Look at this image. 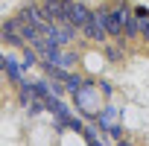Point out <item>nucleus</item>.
Segmentation results:
<instances>
[{
    "label": "nucleus",
    "mask_w": 149,
    "mask_h": 146,
    "mask_svg": "<svg viewBox=\"0 0 149 146\" xmlns=\"http://www.w3.org/2000/svg\"><path fill=\"white\" fill-rule=\"evenodd\" d=\"M76 102L82 105V111L88 117H100V88H94L91 82H85L76 91Z\"/></svg>",
    "instance_id": "obj_1"
},
{
    "label": "nucleus",
    "mask_w": 149,
    "mask_h": 146,
    "mask_svg": "<svg viewBox=\"0 0 149 146\" xmlns=\"http://www.w3.org/2000/svg\"><path fill=\"white\" fill-rule=\"evenodd\" d=\"M64 18H67V24H73L76 29H82L91 21V12L82 3H76V0H64Z\"/></svg>",
    "instance_id": "obj_2"
},
{
    "label": "nucleus",
    "mask_w": 149,
    "mask_h": 146,
    "mask_svg": "<svg viewBox=\"0 0 149 146\" xmlns=\"http://www.w3.org/2000/svg\"><path fill=\"white\" fill-rule=\"evenodd\" d=\"M79 32H82L88 41H105V38H108V32H105V26H102V21H100L97 12H91V21H88Z\"/></svg>",
    "instance_id": "obj_3"
},
{
    "label": "nucleus",
    "mask_w": 149,
    "mask_h": 146,
    "mask_svg": "<svg viewBox=\"0 0 149 146\" xmlns=\"http://www.w3.org/2000/svg\"><path fill=\"white\" fill-rule=\"evenodd\" d=\"M97 15H100V21H102V26H105V32H108L111 38H120V41H123V24L117 21V15H114L111 9H100Z\"/></svg>",
    "instance_id": "obj_4"
},
{
    "label": "nucleus",
    "mask_w": 149,
    "mask_h": 146,
    "mask_svg": "<svg viewBox=\"0 0 149 146\" xmlns=\"http://www.w3.org/2000/svg\"><path fill=\"white\" fill-rule=\"evenodd\" d=\"M82 85H85V79H82V76H76V73H70V76L64 79V88H67L70 94H76V91H79Z\"/></svg>",
    "instance_id": "obj_5"
},
{
    "label": "nucleus",
    "mask_w": 149,
    "mask_h": 146,
    "mask_svg": "<svg viewBox=\"0 0 149 146\" xmlns=\"http://www.w3.org/2000/svg\"><path fill=\"white\" fill-rule=\"evenodd\" d=\"M137 26H140V38H143V41H149V15L137 18Z\"/></svg>",
    "instance_id": "obj_6"
},
{
    "label": "nucleus",
    "mask_w": 149,
    "mask_h": 146,
    "mask_svg": "<svg viewBox=\"0 0 149 146\" xmlns=\"http://www.w3.org/2000/svg\"><path fill=\"white\" fill-rule=\"evenodd\" d=\"M6 70H9V76H12V79H21V70L15 67V61H9V58H6Z\"/></svg>",
    "instance_id": "obj_7"
},
{
    "label": "nucleus",
    "mask_w": 149,
    "mask_h": 146,
    "mask_svg": "<svg viewBox=\"0 0 149 146\" xmlns=\"http://www.w3.org/2000/svg\"><path fill=\"white\" fill-rule=\"evenodd\" d=\"M117 146H132V143H129V140H120V143H117Z\"/></svg>",
    "instance_id": "obj_8"
},
{
    "label": "nucleus",
    "mask_w": 149,
    "mask_h": 146,
    "mask_svg": "<svg viewBox=\"0 0 149 146\" xmlns=\"http://www.w3.org/2000/svg\"><path fill=\"white\" fill-rule=\"evenodd\" d=\"M0 35H3V29H0ZM0 41H3V38H0Z\"/></svg>",
    "instance_id": "obj_9"
}]
</instances>
